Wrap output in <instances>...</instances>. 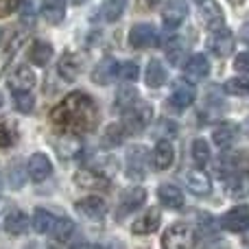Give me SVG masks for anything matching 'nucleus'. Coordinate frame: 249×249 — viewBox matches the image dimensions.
Instances as JSON below:
<instances>
[{
  "label": "nucleus",
  "mask_w": 249,
  "mask_h": 249,
  "mask_svg": "<svg viewBox=\"0 0 249 249\" xmlns=\"http://www.w3.org/2000/svg\"><path fill=\"white\" fill-rule=\"evenodd\" d=\"M228 94L234 96H247L249 94V77H238V79H228L223 86Z\"/></svg>",
  "instance_id": "34"
},
{
  "label": "nucleus",
  "mask_w": 249,
  "mask_h": 249,
  "mask_svg": "<svg viewBox=\"0 0 249 249\" xmlns=\"http://www.w3.org/2000/svg\"><path fill=\"white\" fill-rule=\"evenodd\" d=\"M221 225H223L228 232H245L249 230V208L247 206H236L228 212V214L221 219Z\"/></svg>",
  "instance_id": "11"
},
{
  "label": "nucleus",
  "mask_w": 249,
  "mask_h": 249,
  "mask_svg": "<svg viewBox=\"0 0 249 249\" xmlns=\"http://www.w3.org/2000/svg\"><path fill=\"white\" fill-rule=\"evenodd\" d=\"M175 162V149L168 140H160L153 149V168L155 171H166Z\"/></svg>",
  "instance_id": "15"
},
{
  "label": "nucleus",
  "mask_w": 249,
  "mask_h": 249,
  "mask_svg": "<svg viewBox=\"0 0 249 249\" xmlns=\"http://www.w3.org/2000/svg\"><path fill=\"white\" fill-rule=\"evenodd\" d=\"M26 173H29V177L33 181H44L53 173V164L44 153H35V155H31Z\"/></svg>",
  "instance_id": "17"
},
{
  "label": "nucleus",
  "mask_w": 249,
  "mask_h": 249,
  "mask_svg": "<svg viewBox=\"0 0 249 249\" xmlns=\"http://www.w3.org/2000/svg\"><path fill=\"white\" fill-rule=\"evenodd\" d=\"M158 197H160V201H162V206H166L168 210H179V208H184V195H181V190L173 184L160 186Z\"/></svg>",
  "instance_id": "20"
},
{
  "label": "nucleus",
  "mask_w": 249,
  "mask_h": 249,
  "mask_svg": "<svg viewBox=\"0 0 249 249\" xmlns=\"http://www.w3.org/2000/svg\"><path fill=\"white\" fill-rule=\"evenodd\" d=\"M146 86L149 88H160L166 83V68H164L162 64H160L158 59H151L149 64H146Z\"/></svg>",
  "instance_id": "29"
},
{
  "label": "nucleus",
  "mask_w": 249,
  "mask_h": 249,
  "mask_svg": "<svg viewBox=\"0 0 249 249\" xmlns=\"http://www.w3.org/2000/svg\"><path fill=\"white\" fill-rule=\"evenodd\" d=\"M13 105H16L18 112L29 114L31 109H33L35 101H33V96H31V92H29V94H13Z\"/></svg>",
  "instance_id": "39"
},
{
  "label": "nucleus",
  "mask_w": 249,
  "mask_h": 249,
  "mask_svg": "<svg viewBox=\"0 0 249 249\" xmlns=\"http://www.w3.org/2000/svg\"><path fill=\"white\" fill-rule=\"evenodd\" d=\"M18 142V127L9 121H0V151L11 149Z\"/></svg>",
  "instance_id": "32"
},
{
  "label": "nucleus",
  "mask_w": 249,
  "mask_h": 249,
  "mask_svg": "<svg viewBox=\"0 0 249 249\" xmlns=\"http://www.w3.org/2000/svg\"><path fill=\"white\" fill-rule=\"evenodd\" d=\"M81 57L74 55V53H68V55L61 57L59 66H57V72H59V77L64 79V81H74V79L81 74Z\"/></svg>",
  "instance_id": "19"
},
{
  "label": "nucleus",
  "mask_w": 249,
  "mask_h": 249,
  "mask_svg": "<svg viewBox=\"0 0 249 249\" xmlns=\"http://www.w3.org/2000/svg\"><path fill=\"white\" fill-rule=\"evenodd\" d=\"M136 101H138L136 88L133 86H123L121 90L116 92V101H114V105H116L118 109H127V107H131Z\"/></svg>",
  "instance_id": "33"
},
{
  "label": "nucleus",
  "mask_w": 249,
  "mask_h": 249,
  "mask_svg": "<svg viewBox=\"0 0 249 249\" xmlns=\"http://www.w3.org/2000/svg\"><path fill=\"white\" fill-rule=\"evenodd\" d=\"M22 18H24V20H33L35 18V9H37V0H22Z\"/></svg>",
  "instance_id": "43"
},
{
  "label": "nucleus",
  "mask_w": 249,
  "mask_h": 249,
  "mask_svg": "<svg viewBox=\"0 0 249 249\" xmlns=\"http://www.w3.org/2000/svg\"><path fill=\"white\" fill-rule=\"evenodd\" d=\"M146 171H149V153H146L144 146H133V149L127 153L129 177L142 179V177H146Z\"/></svg>",
  "instance_id": "8"
},
{
  "label": "nucleus",
  "mask_w": 249,
  "mask_h": 249,
  "mask_svg": "<svg viewBox=\"0 0 249 249\" xmlns=\"http://www.w3.org/2000/svg\"><path fill=\"white\" fill-rule=\"evenodd\" d=\"M72 234H74V223L70 219H57L55 228L51 230L53 241H57V243H66Z\"/></svg>",
  "instance_id": "31"
},
{
  "label": "nucleus",
  "mask_w": 249,
  "mask_h": 249,
  "mask_svg": "<svg viewBox=\"0 0 249 249\" xmlns=\"http://www.w3.org/2000/svg\"><path fill=\"white\" fill-rule=\"evenodd\" d=\"M238 138V127L232 123H221L219 127H214V131H212V142H214L219 149H230V146L236 142Z\"/></svg>",
  "instance_id": "18"
},
{
  "label": "nucleus",
  "mask_w": 249,
  "mask_h": 249,
  "mask_svg": "<svg viewBox=\"0 0 249 249\" xmlns=\"http://www.w3.org/2000/svg\"><path fill=\"white\" fill-rule=\"evenodd\" d=\"M51 123L57 131L68 136H81L96 127L99 123V107L94 99L86 92H70L59 105L51 112Z\"/></svg>",
  "instance_id": "1"
},
{
  "label": "nucleus",
  "mask_w": 249,
  "mask_h": 249,
  "mask_svg": "<svg viewBox=\"0 0 249 249\" xmlns=\"http://www.w3.org/2000/svg\"><path fill=\"white\" fill-rule=\"evenodd\" d=\"M53 57V46L48 42H33L29 48V61L35 66H46Z\"/></svg>",
  "instance_id": "27"
},
{
  "label": "nucleus",
  "mask_w": 249,
  "mask_h": 249,
  "mask_svg": "<svg viewBox=\"0 0 249 249\" xmlns=\"http://www.w3.org/2000/svg\"><path fill=\"white\" fill-rule=\"evenodd\" d=\"M162 247L164 249H193L195 247V232L190 225L186 223H175L164 232L162 236Z\"/></svg>",
  "instance_id": "3"
},
{
  "label": "nucleus",
  "mask_w": 249,
  "mask_h": 249,
  "mask_svg": "<svg viewBox=\"0 0 249 249\" xmlns=\"http://www.w3.org/2000/svg\"><path fill=\"white\" fill-rule=\"evenodd\" d=\"M124 136H127V131L123 129V124H112V127H107V131H105L103 142L109 146H116V144H123Z\"/></svg>",
  "instance_id": "37"
},
{
  "label": "nucleus",
  "mask_w": 249,
  "mask_h": 249,
  "mask_svg": "<svg viewBox=\"0 0 249 249\" xmlns=\"http://www.w3.org/2000/svg\"><path fill=\"white\" fill-rule=\"evenodd\" d=\"M160 221H162L160 210H149V212H144L140 219L133 221L131 232L133 234H153L155 230L160 228Z\"/></svg>",
  "instance_id": "21"
},
{
  "label": "nucleus",
  "mask_w": 249,
  "mask_h": 249,
  "mask_svg": "<svg viewBox=\"0 0 249 249\" xmlns=\"http://www.w3.org/2000/svg\"><path fill=\"white\" fill-rule=\"evenodd\" d=\"M77 210H79V214H83L86 219L101 221L105 214H107V203H105L103 197H96V195H92V197L79 199V201H77Z\"/></svg>",
  "instance_id": "10"
},
{
  "label": "nucleus",
  "mask_w": 249,
  "mask_h": 249,
  "mask_svg": "<svg viewBox=\"0 0 249 249\" xmlns=\"http://www.w3.org/2000/svg\"><path fill=\"white\" fill-rule=\"evenodd\" d=\"M70 249H107L103 245H92V243H77V245H72Z\"/></svg>",
  "instance_id": "45"
},
{
  "label": "nucleus",
  "mask_w": 249,
  "mask_h": 249,
  "mask_svg": "<svg viewBox=\"0 0 249 249\" xmlns=\"http://www.w3.org/2000/svg\"><path fill=\"white\" fill-rule=\"evenodd\" d=\"M0 37H2V31H0Z\"/></svg>",
  "instance_id": "51"
},
{
  "label": "nucleus",
  "mask_w": 249,
  "mask_h": 249,
  "mask_svg": "<svg viewBox=\"0 0 249 249\" xmlns=\"http://www.w3.org/2000/svg\"><path fill=\"white\" fill-rule=\"evenodd\" d=\"M138 74H140V68H138L136 61H124V64H118V77L123 81H136Z\"/></svg>",
  "instance_id": "38"
},
{
  "label": "nucleus",
  "mask_w": 249,
  "mask_h": 249,
  "mask_svg": "<svg viewBox=\"0 0 249 249\" xmlns=\"http://www.w3.org/2000/svg\"><path fill=\"white\" fill-rule=\"evenodd\" d=\"M66 16L64 0H44L42 2V18L48 24H59Z\"/></svg>",
  "instance_id": "24"
},
{
  "label": "nucleus",
  "mask_w": 249,
  "mask_h": 249,
  "mask_svg": "<svg viewBox=\"0 0 249 249\" xmlns=\"http://www.w3.org/2000/svg\"><path fill=\"white\" fill-rule=\"evenodd\" d=\"M9 184H11L13 188H20V186L24 184V171H22L20 164H13V166L9 168Z\"/></svg>",
  "instance_id": "41"
},
{
  "label": "nucleus",
  "mask_w": 249,
  "mask_h": 249,
  "mask_svg": "<svg viewBox=\"0 0 249 249\" xmlns=\"http://www.w3.org/2000/svg\"><path fill=\"white\" fill-rule=\"evenodd\" d=\"M124 4H127V0H107V2H105V7H103L105 20H107V22L118 20V18L123 16V11H124Z\"/></svg>",
  "instance_id": "36"
},
{
  "label": "nucleus",
  "mask_w": 249,
  "mask_h": 249,
  "mask_svg": "<svg viewBox=\"0 0 249 249\" xmlns=\"http://www.w3.org/2000/svg\"><path fill=\"white\" fill-rule=\"evenodd\" d=\"M184 70H186V74H188V77H193V79H203V77H208V72H210V64H208V57H203V55H193L188 61H186Z\"/></svg>",
  "instance_id": "28"
},
{
  "label": "nucleus",
  "mask_w": 249,
  "mask_h": 249,
  "mask_svg": "<svg viewBox=\"0 0 249 249\" xmlns=\"http://www.w3.org/2000/svg\"><path fill=\"white\" fill-rule=\"evenodd\" d=\"M22 0H0V18H7L9 13H13L20 7Z\"/></svg>",
  "instance_id": "42"
},
{
  "label": "nucleus",
  "mask_w": 249,
  "mask_h": 249,
  "mask_svg": "<svg viewBox=\"0 0 249 249\" xmlns=\"http://www.w3.org/2000/svg\"><path fill=\"white\" fill-rule=\"evenodd\" d=\"M193 160L197 166H203V164L210 162V146H208L206 140H195L193 142Z\"/></svg>",
  "instance_id": "35"
},
{
  "label": "nucleus",
  "mask_w": 249,
  "mask_h": 249,
  "mask_svg": "<svg viewBox=\"0 0 249 249\" xmlns=\"http://www.w3.org/2000/svg\"><path fill=\"white\" fill-rule=\"evenodd\" d=\"M144 201H146V190L144 188H129L127 193H123L121 201H118L116 219H124V216L131 214L133 210H138Z\"/></svg>",
  "instance_id": "9"
},
{
  "label": "nucleus",
  "mask_w": 249,
  "mask_h": 249,
  "mask_svg": "<svg viewBox=\"0 0 249 249\" xmlns=\"http://www.w3.org/2000/svg\"><path fill=\"white\" fill-rule=\"evenodd\" d=\"M195 96H197V90H195L193 83L184 81V79H179V81L173 83V92H171V103L175 105L177 109H186L188 105H193Z\"/></svg>",
  "instance_id": "13"
},
{
  "label": "nucleus",
  "mask_w": 249,
  "mask_h": 249,
  "mask_svg": "<svg viewBox=\"0 0 249 249\" xmlns=\"http://www.w3.org/2000/svg\"><path fill=\"white\" fill-rule=\"evenodd\" d=\"M74 181H77L81 188H107L109 179L105 173L96 171V168H83L74 175Z\"/></svg>",
  "instance_id": "16"
},
{
  "label": "nucleus",
  "mask_w": 249,
  "mask_h": 249,
  "mask_svg": "<svg viewBox=\"0 0 249 249\" xmlns=\"http://www.w3.org/2000/svg\"><path fill=\"white\" fill-rule=\"evenodd\" d=\"M129 44H131V48H138V51L155 48L160 44V35H158V31H155V26L136 24L129 31Z\"/></svg>",
  "instance_id": "4"
},
{
  "label": "nucleus",
  "mask_w": 249,
  "mask_h": 249,
  "mask_svg": "<svg viewBox=\"0 0 249 249\" xmlns=\"http://www.w3.org/2000/svg\"><path fill=\"white\" fill-rule=\"evenodd\" d=\"M74 4H83V2H88V0H72Z\"/></svg>",
  "instance_id": "48"
},
{
  "label": "nucleus",
  "mask_w": 249,
  "mask_h": 249,
  "mask_svg": "<svg viewBox=\"0 0 249 249\" xmlns=\"http://www.w3.org/2000/svg\"><path fill=\"white\" fill-rule=\"evenodd\" d=\"M186 16H188V4L184 0H171L162 13V20L168 29H177L186 20Z\"/></svg>",
  "instance_id": "14"
},
{
  "label": "nucleus",
  "mask_w": 249,
  "mask_h": 249,
  "mask_svg": "<svg viewBox=\"0 0 249 249\" xmlns=\"http://www.w3.org/2000/svg\"><path fill=\"white\" fill-rule=\"evenodd\" d=\"M4 230L13 236H20L29 230V216L22 210H11L7 216H4Z\"/></svg>",
  "instance_id": "23"
},
{
  "label": "nucleus",
  "mask_w": 249,
  "mask_h": 249,
  "mask_svg": "<svg viewBox=\"0 0 249 249\" xmlns=\"http://www.w3.org/2000/svg\"><path fill=\"white\" fill-rule=\"evenodd\" d=\"M184 57H186V42L181 37H177V35L168 37V42H166V59H168V64L181 66L184 64Z\"/></svg>",
  "instance_id": "26"
},
{
  "label": "nucleus",
  "mask_w": 249,
  "mask_h": 249,
  "mask_svg": "<svg viewBox=\"0 0 249 249\" xmlns=\"http://www.w3.org/2000/svg\"><path fill=\"white\" fill-rule=\"evenodd\" d=\"M26 42V33H22V31H18V33H13V37L9 39L7 44V59L9 57H13L18 51H20V46Z\"/></svg>",
  "instance_id": "40"
},
{
  "label": "nucleus",
  "mask_w": 249,
  "mask_h": 249,
  "mask_svg": "<svg viewBox=\"0 0 249 249\" xmlns=\"http://www.w3.org/2000/svg\"><path fill=\"white\" fill-rule=\"evenodd\" d=\"M199 16H201L203 24L208 26H221L223 24V11L214 0H201L199 2Z\"/></svg>",
  "instance_id": "22"
},
{
  "label": "nucleus",
  "mask_w": 249,
  "mask_h": 249,
  "mask_svg": "<svg viewBox=\"0 0 249 249\" xmlns=\"http://www.w3.org/2000/svg\"><path fill=\"white\" fill-rule=\"evenodd\" d=\"M241 39H243L245 44H249V24L243 26V31H241Z\"/></svg>",
  "instance_id": "47"
},
{
  "label": "nucleus",
  "mask_w": 249,
  "mask_h": 249,
  "mask_svg": "<svg viewBox=\"0 0 249 249\" xmlns=\"http://www.w3.org/2000/svg\"><path fill=\"white\" fill-rule=\"evenodd\" d=\"M208 48L214 57H228L234 51V35L230 29H214L208 37Z\"/></svg>",
  "instance_id": "6"
},
{
  "label": "nucleus",
  "mask_w": 249,
  "mask_h": 249,
  "mask_svg": "<svg viewBox=\"0 0 249 249\" xmlns=\"http://www.w3.org/2000/svg\"><path fill=\"white\" fill-rule=\"evenodd\" d=\"M116 72H118V64L107 57V59H103L94 68V72H92V79H94L99 86H107V83H112V79L116 77Z\"/></svg>",
  "instance_id": "25"
},
{
  "label": "nucleus",
  "mask_w": 249,
  "mask_h": 249,
  "mask_svg": "<svg viewBox=\"0 0 249 249\" xmlns=\"http://www.w3.org/2000/svg\"><path fill=\"white\" fill-rule=\"evenodd\" d=\"M234 68L241 70V72H247V70H249V55H247V53H243V55L236 57V61H234Z\"/></svg>",
  "instance_id": "44"
},
{
  "label": "nucleus",
  "mask_w": 249,
  "mask_h": 249,
  "mask_svg": "<svg viewBox=\"0 0 249 249\" xmlns=\"http://www.w3.org/2000/svg\"><path fill=\"white\" fill-rule=\"evenodd\" d=\"M55 221H57L55 216L48 210H44V208H37L33 212V230L37 234H51V230L55 228Z\"/></svg>",
  "instance_id": "30"
},
{
  "label": "nucleus",
  "mask_w": 249,
  "mask_h": 249,
  "mask_svg": "<svg viewBox=\"0 0 249 249\" xmlns=\"http://www.w3.org/2000/svg\"><path fill=\"white\" fill-rule=\"evenodd\" d=\"M138 2H140L142 9H155L160 2H162V0H138Z\"/></svg>",
  "instance_id": "46"
},
{
  "label": "nucleus",
  "mask_w": 249,
  "mask_h": 249,
  "mask_svg": "<svg viewBox=\"0 0 249 249\" xmlns=\"http://www.w3.org/2000/svg\"><path fill=\"white\" fill-rule=\"evenodd\" d=\"M230 2H232V4H241L243 0H230Z\"/></svg>",
  "instance_id": "49"
},
{
  "label": "nucleus",
  "mask_w": 249,
  "mask_h": 249,
  "mask_svg": "<svg viewBox=\"0 0 249 249\" xmlns=\"http://www.w3.org/2000/svg\"><path fill=\"white\" fill-rule=\"evenodd\" d=\"M225 186H228V193L234 199H243L249 197V171L245 168H236L234 173H230L225 177Z\"/></svg>",
  "instance_id": "12"
},
{
  "label": "nucleus",
  "mask_w": 249,
  "mask_h": 249,
  "mask_svg": "<svg viewBox=\"0 0 249 249\" xmlns=\"http://www.w3.org/2000/svg\"><path fill=\"white\" fill-rule=\"evenodd\" d=\"M181 179H184L186 188H188L193 195H197V197H206V195H210V190H212L210 177H208L203 171H199V168H186V171L181 173Z\"/></svg>",
  "instance_id": "5"
},
{
  "label": "nucleus",
  "mask_w": 249,
  "mask_h": 249,
  "mask_svg": "<svg viewBox=\"0 0 249 249\" xmlns=\"http://www.w3.org/2000/svg\"><path fill=\"white\" fill-rule=\"evenodd\" d=\"M35 86V74L29 66H18L9 74V90L13 94H29Z\"/></svg>",
  "instance_id": "7"
},
{
  "label": "nucleus",
  "mask_w": 249,
  "mask_h": 249,
  "mask_svg": "<svg viewBox=\"0 0 249 249\" xmlns=\"http://www.w3.org/2000/svg\"><path fill=\"white\" fill-rule=\"evenodd\" d=\"M151 118H153V109L146 101L138 99L131 107L124 109L123 116V129L127 133H140L142 129H146L151 124Z\"/></svg>",
  "instance_id": "2"
},
{
  "label": "nucleus",
  "mask_w": 249,
  "mask_h": 249,
  "mask_svg": "<svg viewBox=\"0 0 249 249\" xmlns=\"http://www.w3.org/2000/svg\"><path fill=\"white\" fill-rule=\"evenodd\" d=\"M0 210H2V201H0Z\"/></svg>",
  "instance_id": "50"
}]
</instances>
